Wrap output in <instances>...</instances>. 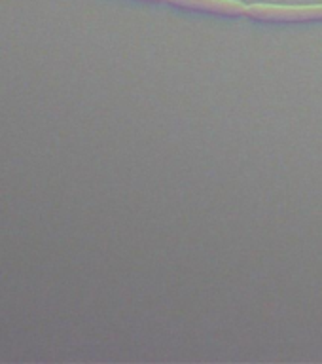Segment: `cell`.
I'll return each instance as SVG.
<instances>
[{"instance_id":"obj_3","label":"cell","mask_w":322,"mask_h":364,"mask_svg":"<svg viewBox=\"0 0 322 364\" xmlns=\"http://www.w3.org/2000/svg\"><path fill=\"white\" fill-rule=\"evenodd\" d=\"M156 2H165V0H156Z\"/></svg>"},{"instance_id":"obj_1","label":"cell","mask_w":322,"mask_h":364,"mask_svg":"<svg viewBox=\"0 0 322 364\" xmlns=\"http://www.w3.org/2000/svg\"><path fill=\"white\" fill-rule=\"evenodd\" d=\"M245 16L260 21L300 23V21H322V6H272L250 4L247 6Z\"/></svg>"},{"instance_id":"obj_2","label":"cell","mask_w":322,"mask_h":364,"mask_svg":"<svg viewBox=\"0 0 322 364\" xmlns=\"http://www.w3.org/2000/svg\"><path fill=\"white\" fill-rule=\"evenodd\" d=\"M165 2L190 8V10L213 11L220 16H243L247 11V6L239 0H165Z\"/></svg>"}]
</instances>
